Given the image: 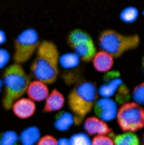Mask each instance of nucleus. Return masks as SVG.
<instances>
[{
	"instance_id": "nucleus-29",
	"label": "nucleus",
	"mask_w": 144,
	"mask_h": 145,
	"mask_svg": "<svg viewBox=\"0 0 144 145\" xmlns=\"http://www.w3.org/2000/svg\"><path fill=\"white\" fill-rule=\"evenodd\" d=\"M143 67H144V56H143Z\"/></svg>"
},
{
	"instance_id": "nucleus-6",
	"label": "nucleus",
	"mask_w": 144,
	"mask_h": 145,
	"mask_svg": "<svg viewBox=\"0 0 144 145\" xmlns=\"http://www.w3.org/2000/svg\"><path fill=\"white\" fill-rule=\"evenodd\" d=\"M39 46V34L36 29L28 28L23 29L19 36L16 37V51H14V60L17 63L30 60V57L37 51Z\"/></svg>"
},
{
	"instance_id": "nucleus-3",
	"label": "nucleus",
	"mask_w": 144,
	"mask_h": 145,
	"mask_svg": "<svg viewBox=\"0 0 144 145\" xmlns=\"http://www.w3.org/2000/svg\"><path fill=\"white\" fill-rule=\"evenodd\" d=\"M98 88L93 82H79L68 94V106L82 120L93 110Z\"/></svg>"
},
{
	"instance_id": "nucleus-5",
	"label": "nucleus",
	"mask_w": 144,
	"mask_h": 145,
	"mask_svg": "<svg viewBox=\"0 0 144 145\" xmlns=\"http://www.w3.org/2000/svg\"><path fill=\"white\" fill-rule=\"evenodd\" d=\"M118 125L122 131H138L144 128V108L138 102H124L118 108Z\"/></svg>"
},
{
	"instance_id": "nucleus-24",
	"label": "nucleus",
	"mask_w": 144,
	"mask_h": 145,
	"mask_svg": "<svg viewBox=\"0 0 144 145\" xmlns=\"http://www.w3.org/2000/svg\"><path fill=\"white\" fill-rule=\"evenodd\" d=\"M132 99L135 102L141 103V105H144V82H141V84H138L135 88L132 89Z\"/></svg>"
},
{
	"instance_id": "nucleus-7",
	"label": "nucleus",
	"mask_w": 144,
	"mask_h": 145,
	"mask_svg": "<svg viewBox=\"0 0 144 145\" xmlns=\"http://www.w3.org/2000/svg\"><path fill=\"white\" fill-rule=\"evenodd\" d=\"M93 111H95V116L101 117L102 120L110 122L118 114V102H116V99L101 96V99H96Z\"/></svg>"
},
{
	"instance_id": "nucleus-9",
	"label": "nucleus",
	"mask_w": 144,
	"mask_h": 145,
	"mask_svg": "<svg viewBox=\"0 0 144 145\" xmlns=\"http://www.w3.org/2000/svg\"><path fill=\"white\" fill-rule=\"evenodd\" d=\"M84 130L85 133L96 136V134H115L107 123V120H102L98 116H90L84 120Z\"/></svg>"
},
{
	"instance_id": "nucleus-30",
	"label": "nucleus",
	"mask_w": 144,
	"mask_h": 145,
	"mask_svg": "<svg viewBox=\"0 0 144 145\" xmlns=\"http://www.w3.org/2000/svg\"><path fill=\"white\" fill-rule=\"evenodd\" d=\"M141 142H143V144H144V136H143V140H141Z\"/></svg>"
},
{
	"instance_id": "nucleus-20",
	"label": "nucleus",
	"mask_w": 144,
	"mask_h": 145,
	"mask_svg": "<svg viewBox=\"0 0 144 145\" xmlns=\"http://www.w3.org/2000/svg\"><path fill=\"white\" fill-rule=\"evenodd\" d=\"M138 16H139V11L136 6H126L121 11V14H119V19L126 23H132L138 19Z\"/></svg>"
},
{
	"instance_id": "nucleus-10",
	"label": "nucleus",
	"mask_w": 144,
	"mask_h": 145,
	"mask_svg": "<svg viewBox=\"0 0 144 145\" xmlns=\"http://www.w3.org/2000/svg\"><path fill=\"white\" fill-rule=\"evenodd\" d=\"M12 113L20 119H28L36 113V102L31 97H19L12 103Z\"/></svg>"
},
{
	"instance_id": "nucleus-12",
	"label": "nucleus",
	"mask_w": 144,
	"mask_h": 145,
	"mask_svg": "<svg viewBox=\"0 0 144 145\" xmlns=\"http://www.w3.org/2000/svg\"><path fill=\"white\" fill-rule=\"evenodd\" d=\"M93 62V67L96 71L99 72H107L113 68V63H115V57L112 56L110 53L101 50V51H96V54L91 59Z\"/></svg>"
},
{
	"instance_id": "nucleus-26",
	"label": "nucleus",
	"mask_w": 144,
	"mask_h": 145,
	"mask_svg": "<svg viewBox=\"0 0 144 145\" xmlns=\"http://www.w3.org/2000/svg\"><path fill=\"white\" fill-rule=\"evenodd\" d=\"M39 145H56L57 144V139H54L53 136H43L39 139Z\"/></svg>"
},
{
	"instance_id": "nucleus-13",
	"label": "nucleus",
	"mask_w": 144,
	"mask_h": 145,
	"mask_svg": "<svg viewBox=\"0 0 144 145\" xmlns=\"http://www.w3.org/2000/svg\"><path fill=\"white\" fill-rule=\"evenodd\" d=\"M47 85L48 84L39 80V79H36L34 82H30L28 88H26V94H28V97H31L34 102L45 101V99L48 97V94H50Z\"/></svg>"
},
{
	"instance_id": "nucleus-17",
	"label": "nucleus",
	"mask_w": 144,
	"mask_h": 145,
	"mask_svg": "<svg viewBox=\"0 0 144 145\" xmlns=\"http://www.w3.org/2000/svg\"><path fill=\"white\" fill-rule=\"evenodd\" d=\"M40 139V131L37 127H30V128L23 130L22 134H20L19 140L22 142L23 145H33V144H37Z\"/></svg>"
},
{
	"instance_id": "nucleus-32",
	"label": "nucleus",
	"mask_w": 144,
	"mask_h": 145,
	"mask_svg": "<svg viewBox=\"0 0 144 145\" xmlns=\"http://www.w3.org/2000/svg\"><path fill=\"white\" fill-rule=\"evenodd\" d=\"M143 72H144V67H143Z\"/></svg>"
},
{
	"instance_id": "nucleus-1",
	"label": "nucleus",
	"mask_w": 144,
	"mask_h": 145,
	"mask_svg": "<svg viewBox=\"0 0 144 145\" xmlns=\"http://www.w3.org/2000/svg\"><path fill=\"white\" fill-rule=\"evenodd\" d=\"M33 76L45 84L56 82L59 76V51L53 42H40L37 46V57L31 67Z\"/></svg>"
},
{
	"instance_id": "nucleus-27",
	"label": "nucleus",
	"mask_w": 144,
	"mask_h": 145,
	"mask_svg": "<svg viewBox=\"0 0 144 145\" xmlns=\"http://www.w3.org/2000/svg\"><path fill=\"white\" fill-rule=\"evenodd\" d=\"M5 40H6V34H5V31L0 29V45L5 43Z\"/></svg>"
},
{
	"instance_id": "nucleus-2",
	"label": "nucleus",
	"mask_w": 144,
	"mask_h": 145,
	"mask_svg": "<svg viewBox=\"0 0 144 145\" xmlns=\"http://www.w3.org/2000/svg\"><path fill=\"white\" fill-rule=\"evenodd\" d=\"M30 85V77L25 72L20 63H16L8 67L3 72V88H5V97H3V106L6 110L12 108L19 97H22L26 93V88Z\"/></svg>"
},
{
	"instance_id": "nucleus-28",
	"label": "nucleus",
	"mask_w": 144,
	"mask_h": 145,
	"mask_svg": "<svg viewBox=\"0 0 144 145\" xmlns=\"http://www.w3.org/2000/svg\"><path fill=\"white\" fill-rule=\"evenodd\" d=\"M2 87H3V80H0V91H2Z\"/></svg>"
},
{
	"instance_id": "nucleus-31",
	"label": "nucleus",
	"mask_w": 144,
	"mask_h": 145,
	"mask_svg": "<svg viewBox=\"0 0 144 145\" xmlns=\"http://www.w3.org/2000/svg\"><path fill=\"white\" fill-rule=\"evenodd\" d=\"M143 16H144V9H143Z\"/></svg>"
},
{
	"instance_id": "nucleus-23",
	"label": "nucleus",
	"mask_w": 144,
	"mask_h": 145,
	"mask_svg": "<svg viewBox=\"0 0 144 145\" xmlns=\"http://www.w3.org/2000/svg\"><path fill=\"white\" fill-rule=\"evenodd\" d=\"M19 140V136H17L16 131H5V133L0 136V144L2 145H12Z\"/></svg>"
},
{
	"instance_id": "nucleus-21",
	"label": "nucleus",
	"mask_w": 144,
	"mask_h": 145,
	"mask_svg": "<svg viewBox=\"0 0 144 145\" xmlns=\"http://www.w3.org/2000/svg\"><path fill=\"white\" fill-rule=\"evenodd\" d=\"M115 134H96L91 139V144L95 145H115Z\"/></svg>"
},
{
	"instance_id": "nucleus-14",
	"label": "nucleus",
	"mask_w": 144,
	"mask_h": 145,
	"mask_svg": "<svg viewBox=\"0 0 144 145\" xmlns=\"http://www.w3.org/2000/svg\"><path fill=\"white\" fill-rule=\"evenodd\" d=\"M71 48H73L74 53L81 57V60H84V62H91V59H93V56L96 54V46L93 43V39H87V40H84V42L71 46Z\"/></svg>"
},
{
	"instance_id": "nucleus-4",
	"label": "nucleus",
	"mask_w": 144,
	"mask_h": 145,
	"mask_svg": "<svg viewBox=\"0 0 144 145\" xmlns=\"http://www.w3.org/2000/svg\"><path fill=\"white\" fill-rule=\"evenodd\" d=\"M99 48L107 53H110L113 57H119L126 51L135 50L139 45V36L138 34H119L118 31L105 29L99 34Z\"/></svg>"
},
{
	"instance_id": "nucleus-22",
	"label": "nucleus",
	"mask_w": 144,
	"mask_h": 145,
	"mask_svg": "<svg viewBox=\"0 0 144 145\" xmlns=\"http://www.w3.org/2000/svg\"><path fill=\"white\" fill-rule=\"evenodd\" d=\"M70 144L73 145H88L91 144V139L88 137V133H76L70 137Z\"/></svg>"
},
{
	"instance_id": "nucleus-15",
	"label": "nucleus",
	"mask_w": 144,
	"mask_h": 145,
	"mask_svg": "<svg viewBox=\"0 0 144 145\" xmlns=\"http://www.w3.org/2000/svg\"><path fill=\"white\" fill-rule=\"evenodd\" d=\"M65 103V97L60 91L53 89V91L48 94V97L45 99V106H43V111L45 113H53V111H59L62 110Z\"/></svg>"
},
{
	"instance_id": "nucleus-8",
	"label": "nucleus",
	"mask_w": 144,
	"mask_h": 145,
	"mask_svg": "<svg viewBox=\"0 0 144 145\" xmlns=\"http://www.w3.org/2000/svg\"><path fill=\"white\" fill-rule=\"evenodd\" d=\"M104 84L99 87L98 94L99 96H105V97H112V96L116 94L118 88L122 85L121 76H119L118 71H107L104 72Z\"/></svg>"
},
{
	"instance_id": "nucleus-16",
	"label": "nucleus",
	"mask_w": 144,
	"mask_h": 145,
	"mask_svg": "<svg viewBox=\"0 0 144 145\" xmlns=\"http://www.w3.org/2000/svg\"><path fill=\"white\" fill-rule=\"evenodd\" d=\"M115 145H139L141 139L135 134V131H122L121 134H115Z\"/></svg>"
},
{
	"instance_id": "nucleus-25",
	"label": "nucleus",
	"mask_w": 144,
	"mask_h": 145,
	"mask_svg": "<svg viewBox=\"0 0 144 145\" xmlns=\"http://www.w3.org/2000/svg\"><path fill=\"white\" fill-rule=\"evenodd\" d=\"M9 62V53L3 48H0V70L3 67H6V63Z\"/></svg>"
},
{
	"instance_id": "nucleus-18",
	"label": "nucleus",
	"mask_w": 144,
	"mask_h": 145,
	"mask_svg": "<svg viewBox=\"0 0 144 145\" xmlns=\"http://www.w3.org/2000/svg\"><path fill=\"white\" fill-rule=\"evenodd\" d=\"M81 57L76 53H65L62 56H59V67H62L64 70H74L79 65Z\"/></svg>"
},
{
	"instance_id": "nucleus-19",
	"label": "nucleus",
	"mask_w": 144,
	"mask_h": 145,
	"mask_svg": "<svg viewBox=\"0 0 144 145\" xmlns=\"http://www.w3.org/2000/svg\"><path fill=\"white\" fill-rule=\"evenodd\" d=\"M87 39H91V36L88 33H85V31H82V29H73L70 34H68L67 42H68L70 46H74V45L84 42V40H87Z\"/></svg>"
},
{
	"instance_id": "nucleus-11",
	"label": "nucleus",
	"mask_w": 144,
	"mask_h": 145,
	"mask_svg": "<svg viewBox=\"0 0 144 145\" xmlns=\"http://www.w3.org/2000/svg\"><path fill=\"white\" fill-rule=\"evenodd\" d=\"M81 122L82 120L73 111H60L59 110L56 119H54V128L59 131H67L73 125H79Z\"/></svg>"
}]
</instances>
